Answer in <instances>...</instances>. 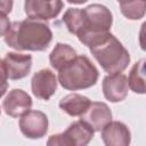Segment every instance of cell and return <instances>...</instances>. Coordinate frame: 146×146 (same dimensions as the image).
I'll return each mask as SVG.
<instances>
[{
    "label": "cell",
    "mask_w": 146,
    "mask_h": 146,
    "mask_svg": "<svg viewBox=\"0 0 146 146\" xmlns=\"http://www.w3.org/2000/svg\"><path fill=\"white\" fill-rule=\"evenodd\" d=\"M63 22L70 33L78 36L82 43L89 35L100 32H108L113 15L107 7L92 3L86 8H68L63 15Z\"/></svg>",
    "instance_id": "cell-1"
},
{
    "label": "cell",
    "mask_w": 146,
    "mask_h": 146,
    "mask_svg": "<svg viewBox=\"0 0 146 146\" xmlns=\"http://www.w3.org/2000/svg\"><path fill=\"white\" fill-rule=\"evenodd\" d=\"M3 39L7 46L17 51H43L52 40V32L43 21L27 18L13 22Z\"/></svg>",
    "instance_id": "cell-2"
},
{
    "label": "cell",
    "mask_w": 146,
    "mask_h": 146,
    "mask_svg": "<svg viewBox=\"0 0 146 146\" xmlns=\"http://www.w3.org/2000/svg\"><path fill=\"white\" fill-rule=\"evenodd\" d=\"M82 43L89 48L102 68L110 74L123 72L130 63L129 51L110 31L91 34Z\"/></svg>",
    "instance_id": "cell-3"
},
{
    "label": "cell",
    "mask_w": 146,
    "mask_h": 146,
    "mask_svg": "<svg viewBox=\"0 0 146 146\" xmlns=\"http://www.w3.org/2000/svg\"><path fill=\"white\" fill-rule=\"evenodd\" d=\"M98 70L84 55H76L58 71V82L67 90L76 91L88 89L96 84Z\"/></svg>",
    "instance_id": "cell-4"
},
{
    "label": "cell",
    "mask_w": 146,
    "mask_h": 146,
    "mask_svg": "<svg viewBox=\"0 0 146 146\" xmlns=\"http://www.w3.org/2000/svg\"><path fill=\"white\" fill-rule=\"evenodd\" d=\"M94 129L84 121L79 120L71 123L60 133L51 135L47 141L48 146H86L94 137Z\"/></svg>",
    "instance_id": "cell-5"
},
{
    "label": "cell",
    "mask_w": 146,
    "mask_h": 146,
    "mask_svg": "<svg viewBox=\"0 0 146 146\" xmlns=\"http://www.w3.org/2000/svg\"><path fill=\"white\" fill-rule=\"evenodd\" d=\"M63 6L62 0H25L24 11L29 18L44 22L56 18Z\"/></svg>",
    "instance_id": "cell-6"
},
{
    "label": "cell",
    "mask_w": 146,
    "mask_h": 146,
    "mask_svg": "<svg viewBox=\"0 0 146 146\" xmlns=\"http://www.w3.org/2000/svg\"><path fill=\"white\" fill-rule=\"evenodd\" d=\"M21 132L30 139H40L48 131V117L41 111H29L19 119Z\"/></svg>",
    "instance_id": "cell-7"
},
{
    "label": "cell",
    "mask_w": 146,
    "mask_h": 146,
    "mask_svg": "<svg viewBox=\"0 0 146 146\" xmlns=\"http://www.w3.org/2000/svg\"><path fill=\"white\" fill-rule=\"evenodd\" d=\"M58 80L52 71L42 68L35 72L31 80V89L33 95L41 100H49L57 90Z\"/></svg>",
    "instance_id": "cell-8"
},
{
    "label": "cell",
    "mask_w": 146,
    "mask_h": 146,
    "mask_svg": "<svg viewBox=\"0 0 146 146\" xmlns=\"http://www.w3.org/2000/svg\"><path fill=\"white\" fill-rule=\"evenodd\" d=\"M2 60L9 80H21L31 72L32 56L29 54L7 52Z\"/></svg>",
    "instance_id": "cell-9"
},
{
    "label": "cell",
    "mask_w": 146,
    "mask_h": 146,
    "mask_svg": "<svg viewBox=\"0 0 146 146\" xmlns=\"http://www.w3.org/2000/svg\"><path fill=\"white\" fill-rule=\"evenodd\" d=\"M32 107L31 96L23 89H13L8 92L2 102V108L5 113L11 117H19Z\"/></svg>",
    "instance_id": "cell-10"
},
{
    "label": "cell",
    "mask_w": 146,
    "mask_h": 146,
    "mask_svg": "<svg viewBox=\"0 0 146 146\" xmlns=\"http://www.w3.org/2000/svg\"><path fill=\"white\" fill-rule=\"evenodd\" d=\"M129 91L128 78L122 73H112L103 80V94L104 97L111 103L122 102Z\"/></svg>",
    "instance_id": "cell-11"
},
{
    "label": "cell",
    "mask_w": 146,
    "mask_h": 146,
    "mask_svg": "<svg viewBox=\"0 0 146 146\" xmlns=\"http://www.w3.org/2000/svg\"><path fill=\"white\" fill-rule=\"evenodd\" d=\"M80 120L89 124L94 131H100L112 121V112L107 104L102 102H91L87 111L80 116Z\"/></svg>",
    "instance_id": "cell-12"
},
{
    "label": "cell",
    "mask_w": 146,
    "mask_h": 146,
    "mask_svg": "<svg viewBox=\"0 0 146 146\" xmlns=\"http://www.w3.org/2000/svg\"><path fill=\"white\" fill-rule=\"evenodd\" d=\"M100 131L106 146H128L131 141L130 130L123 122L111 121Z\"/></svg>",
    "instance_id": "cell-13"
},
{
    "label": "cell",
    "mask_w": 146,
    "mask_h": 146,
    "mask_svg": "<svg viewBox=\"0 0 146 146\" xmlns=\"http://www.w3.org/2000/svg\"><path fill=\"white\" fill-rule=\"evenodd\" d=\"M91 100L80 94H70L59 100V108L70 116H81L89 107Z\"/></svg>",
    "instance_id": "cell-14"
},
{
    "label": "cell",
    "mask_w": 146,
    "mask_h": 146,
    "mask_svg": "<svg viewBox=\"0 0 146 146\" xmlns=\"http://www.w3.org/2000/svg\"><path fill=\"white\" fill-rule=\"evenodd\" d=\"M76 51L74 48H72L67 43L58 42L56 43L55 48L49 55V62L50 65L56 70L59 71L65 64H67L70 60H72L76 56Z\"/></svg>",
    "instance_id": "cell-15"
},
{
    "label": "cell",
    "mask_w": 146,
    "mask_h": 146,
    "mask_svg": "<svg viewBox=\"0 0 146 146\" xmlns=\"http://www.w3.org/2000/svg\"><path fill=\"white\" fill-rule=\"evenodd\" d=\"M145 59L138 60L136 64H133L132 68L129 73L128 84L129 88L136 92L144 95L145 94Z\"/></svg>",
    "instance_id": "cell-16"
},
{
    "label": "cell",
    "mask_w": 146,
    "mask_h": 146,
    "mask_svg": "<svg viewBox=\"0 0 146 146\" xmlns=\"http://www.w3.org/2000/svg\"><path fill=\"white\" fill-rule=\"evenodd\" d=\"M122 15L131 21H138L145 16L146 0H117Z\"/></svg>",
    "instance_id": "cell-17"
},
{
    "label": "cell",
    "mask_w": 146,
    "mask_h": 146,
    "mask_svg": "<svg viewBox=\"0 0 146 146\" xmlns=\"http://www.w3.org/2000/svg\"><path fill=\"white\" fill-rule=\"evenodd\" d=\"M8 89V76L5 70L3 60L0 58V98L6 94Z\"/></svg>",
    "instance_id": "cell-18"
},
{
    "label": "cell",
    "mask_w": 146,
    "mask_h": 146,
    "mask_svg": "<svg viewBox=\"0 0 146 146\" xmlns=\"http://www.w3.org/2000/svg\"><path fill=\"white\" fill-rule=\"evenodd\" d=\"M10 24L11 23L9 22V18H8L7 14H3V13L0 11V36L6 34Z\"/></svg>",
    "instance_id": "cell-19"
},
{
    "label": "cell",
    "mask_w": 146,
    "mask_h": 146,
    "mask_svg": "<svg viewBox=\"0 0 146 146\" xmlns=\"http://www.w3.org/2000/svg\"><path fill=\"white\" fill-rule=\"evenodd\" d=\"M14 0H0V11L3 14H9L13 9Z\"/></svg>",
    "instance_id": "cell-20"
},
{
    "label": "cell",
    "mask_w": 146,
    "mask_h": 146,
    "mask_svg": "<svg viewBox=\"0 0 146 146\" xmlns=\"http://www.w3.org/2000/svg\"><path fill=\"white\" fill-rule=\"evenodd\" d=\"M68 3H73V5H82L84 2H87L88 0H66Z\"/></svg>",
    "instance_id": "cell-21"
},
{
    "label": "cell",
    "mask_w": 146,
    "mask_h": 146,
    "mask_svg": "<svg viewBox=\"0 0 146 146\" xmlns=\"http://www.w3.org/2000/svg\"><path fill=\"white\" fill-rule=\"evenodd\" d=\"M0 113H1V111H0Z\"/></svg>",
    "instance_id": "cell-22"
}]
</instances>
